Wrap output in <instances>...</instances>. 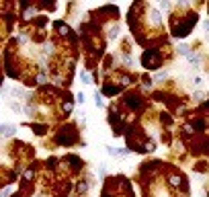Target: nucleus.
I'll return each mask as SVG.
<instances>
[{
    "label": "nucleus",
    "instance_id": "nucleus-1",
    "mask_svg": "<svg viewBox=\"0 0 209 197\" xmlns=\"http://www.w3.org/2000/svg\"><path fill=\"white\" fill-rule=\"evenodd\" d=\"M12 131H14V128H12V125H6V123L2 125V134H4V136H11Z\"/></svg>",
    "mask_w": 209,
    "mask_h": 197
},
{
    "label": "nucleus",
    "instance_id": "nucleus-2",
    "mask_svg": "<svg viewBox=\"0 0 209 197\" xmlns=\"http://www.w3.org/2000/svg\"><path fill=\"white\" fill-rule=\"evenodd\" d=\"M94 99H96V107H103V97H101V94H98V93H96V94H94Z\"/></svg>",
    "mask_w": 209,
    "mask_h": 197
},
{
    "label": "nucleus",
    "instance_id": "nucleus-3",
    "mask_svg": "<svg viewBox=\"0 0 209 197\" xmlns=\"http://www.w3.org/2000/svg\"><path fill=\"white\" fill-rule=\"evenodd\" d=\"M203 27H205V29L209 31V21H205V23H203Z\"/></svg>",
    "mask_w": 209,
    "mask_h": 197
}]
</instances>
